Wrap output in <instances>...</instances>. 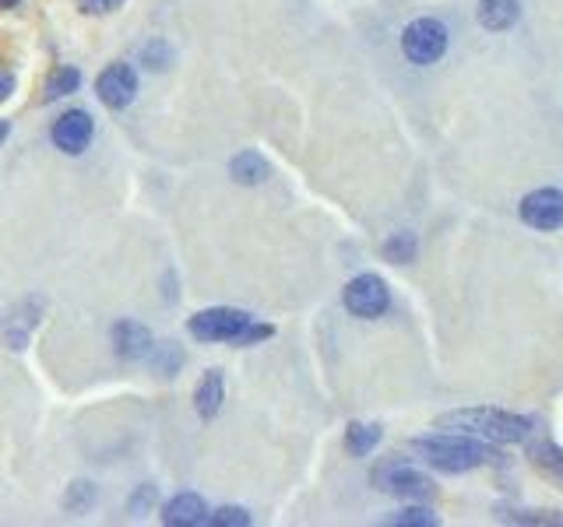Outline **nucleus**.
Segmentation results:
<instances>
[{
	"instance_id": "obj_6",
	"label": "nucleus",
	"mask_w": 563,
	"mask_h": 527,
	"mask_svg": "<svg viewBox=\"0 0 563 527\" xmlns=\"http://www.w3.org/2000/svg\"><path fill=\"white\" fill-rule=\"evenodd\" d=\"M342 302H345V310H349L353 317H363V320L384 317L388 306H391L388 282L380 278V275H356L349 285H345Z\"/></svg>"
},
{
	"instance_id": "obj_20",
	"label": "nucleus",
	"mask_w": 563,
	"mask_h": 527,
	"mask_svg": "<svg viewBox=\"0 0 563 527\" xmlns=\"http://www.w3.org/2000/svg\"><path fill=\"white\" fill-rule=\"evenodd\" d=\"M141 64L148 67V71H165V67L173 64V46L165 39H148L141 46Z\"/></svg>"
},
{
	"instance_id": "obj_12",
	"label": "nucleus",
	"mask_w": 563,
	"mask_h": 527,
	"mask_svg": "<svg viewBox=\"0 0 563 527\" xmlns=\"http://www.w3.org/2000/svg\"><path fill=\"white\" fill-rule=\"evenodd\" d=\"M222 401H226V377L222 369H208L202 380L194 387V412L202 415L205 422H211L215 415L222 412Z\"/></svg>"
},
{
	"instance_id": "obj_14",
	"label": "nucleus",
	"mask_w": 563,
	"mask_h": 527,
	"mask_svg": "<svg viewBox=\"0 0 563 527\" xmlns=\"http://www.w3.org/2000/svg\"><path fill=\"white\" fill-rule=\"evenodd\" d=\"M229 176H233L237 183H243V186H261L264 180L272 176V165H268V159L261 156V151L246 148L233 162H229Z\"/></svg>"
},
{
	"instance_id": "obj_9",
	"label": "nucleus",
	"mask_w": 563,
	"mask_h": 527,
	"mask_svg": "<svg viewBox=\"0 0 563 527\" xmlns=\"http://www.w3.org/2000/svg\"><path fill=\"white\" fill-rule=\"evenodd\" d=\"M521 222L532 226L539 232H553L563 226V194L553 186H542V191L528 194L521 201Z\"/></svg>"
},
{
	"instance_id": "obj_1",
	"label": "nucleus",
	"mask_w": 563,
	"mask_h": 527,
	"mask_svg": "<svg viewBox=\"0 0 563 527\" xmlns=\"http://www.w3.org/2000/svg\"><path fill=\"white\" fill-rule=\"evenodd\" d=\"M412 450H416L426 465H434L447 474H461L483 465H496L501 457L496 450L483 447V439L475 436H461V433H437V436H420L412 439Z\"/></svg>"
},
{
	"instance_id": "obj_8",
	"label": "nucleus",
	"mask_w": 563,
	"mask_h": 527,
	"mask_svg": "<svg viewBox=\"0 0 563 527\" xmlns=\"http://www.w3.org/2000/svg\"><path fill=\"white\" fill-rule=\"evenodd\" d=\"M49 138H54V145L64 151V156H81L92 138H95V121L89 110H68L60 113L54 121V130H49Z\"/></svg>"
},
{
	"instance_id": "obj_23",
	"label": "nucleus",
	"mask_w": 563,
	"mask_h": 527,
	"mask_svg": "<svg viewBox=\"0 0 563 527\" xmlns=\"http://www.w3.org/2000/svg\"><path fill=\"white\" fill-rule=\"evenodd\" d=\"M211 527H246L251 524V514L243 506H219L215 514H208Z\"/></svg>"
},
{
	"instance_id": "obj_19",
	"label": "nucleus",
	"mask_w": 563,
	"mask_h": 527,
	"mask_svg": "<svg viewBox=\"0 0 563 527\" xmlns=\"http://www.w3.org/2000/svg\"><path fill=\"white\" fill-rule=\"evenodd\" d=\"M95 503V485L92 482H71L68 492H64V509L68 514H85Z\"/></svg>"
},
{
	"instance_id": "obj_26",
	"label": "nucleus",
	"mask_w": 563,
	"mask_h": 527,
	"mask_svg": "<svg viewBox=\"0 0 563 527\" xmlns=\"http://www.w3.org/2000/svg\"><path fill=\"white\" fill-rule=\"evenodd\" d=\"M11 92H14V75H11V71H4V67H0V102H8V99H11Z\"/></svg>"
},
{
	"instance_id": "obj_16",
	"label": "nucleus",
	"mask_w": 563,
	"mask_h": 527,
	"mask_svg": "<svg viewBox=\"0 0 563 527\" xmlns=\"http://www.w3.org/2000/svg\"><path fill=\"white\" fill-rule=\"evenodd\" d=\"M81 89V71L78 67H57L54 75L46 78L43 84V99L46 102H57V99H68Z\"/></svg>"
},
{
	"instance_id": "obj_25",
	"label": "nucleus",
	"mask_w": 563,
	"mask_h": 527,
	"mask_svg": "<svg viewBox=\"0 0 563 527\" xmlns=\"http://www.w3.org/2000/svg\"><path fill=\"white\" fill-rule=\"evenodd\" d=\"M124 0H78V11L89 14V19H103V14L120 11Z\"/></svg>"
},
{
	"instance_id": "obj_28",
	"label": "nucleus",
	"mask_w": 563,
	"mask_h": 527,
	"mask_svg": "<svg viewBox=\"0 0 563 527\" xmlns=\"http://www.w3.org/2000/svg\"><path fill=\"white\" fill-rule=\"evenodd\" d=\"M8 134H11L8 121H0V145H4V141H8Z\"/></svg>"
},
{
	"instance_id": "obj_27",
	"label": "nucleus",
	"mask_w": 563,
	"mask_h": 527,
	"mask_svg": "<svg viewBox=\"0 0 563 527\" xmlns=\"http://www.w3.org/2000/svg\"><path fill=\"white\" fill-rule=\"evenodd\" d=\"M148 500H152V485H141L138 500H130V509H145V506H148Z\"/></svg>"
},
{
	"instance_id": "obj_15",
	"label": "nucleus",
	"mask_w": 563,
	"mask_h": 527,
	"mask_svg": "<svg viewBox=\"0 0 563 527\" xmlns=\"http://www.w3.org/2000/svg\"><path fill=\"white\" fill-rule=\"evenodd\" d=\"M380 436H384V429H380L377 422H353V426L345 429V450L356 457H367L377 450Z\"/></svg>"
},
{
	"instance_id": "obj_13",
	"label": "nucleus",
	"mask_w": 563,
	"mask_h": 527,
	"mask_svg": "<svg viewBox=\"0 0 563 527\" xmlns=\"http://www.w3.org/2000/svg\"><path fill=\"white\" fill-rule=\"evenodd\" d=\"M475 19L490 32H507L521 19V0H479Z\"/></svg>"
},
{
	"instance_id": "obj_21",
	"label": "nucleus",
	"mask_w": 563,
	"mask_h": 527,
	"mask_svg": "<svg viewBox=\"0 0 563 527\" xmlns=\"http://www.w3.org/2000/svg\"><path fill=\"white\" fill-rule=\"evenodd\" d=\"M388 524H394V527H437V517H434V509H426V506H405L394 517H388Z\"/></svg>"
},
{
	"instance_id": "obj_2",
	"label": "nucleus",
	"mask_w": 563,
	"mask_h": 527,
	"mask_svg": "<svg viewBox=\"0 0 563 527\" xmlns=\"http://www.w3.org/2000/svg\"><path fill=\"white\" fill-rule=\"evenodd\" d=\"M437 426L447 433L490 439V444H521L532 433V422L515 412H501V408H466V412L437 419Z\"/></svg>"
},
{
	"instance_id": "obj_29",
	"label": "nucleus",
	"mask_w": 563,
	"mask_h": 527,
	"mask_svg": "<svg viewBox=\"0 0 563 527\" xmlns=\"http://www.w3.org/2000/svg\"><path fill=\"white\" fill-rule=\"evenodd\" d=\"M22 0H0V11H11V8H19Z\"/></svg>"
},
{
	"instance_id": "obj_11",
	"label": "nucleus",
	"mask_w": 563,
	"mask_h": 527,
	"mask_svg": "<svg viewBox=\"0 0 563 527\" xmlns=\"http://www.w3.org/2000/svg\"><path fill=\"white\" fill-rule=\"evenodd\" d=\"M208 503L197 496V492H180L170 503L162 506V524L170 527H202L208 524Z\"/></svg>"
},
{
	"instance_id": "obj_24",
	"label": "nucleus",
	"mask_w": 563,
	"mask_h": 527,
	"mask_svg": "<svg viewBox=\"0 0 563 527\" xmlns=\"http://www.w3.org/2000/svg\"><path fill=\"white\" fill-rule=\"evenodd\" d=\"M268 337H275V328H272V324H257V320H251V324H246V328L240 331V337L233 342V348H246V345L268 342Z\"/></svg>"
},
{
	"instance_id": "obj_10",
	"label": "nucleus",
	"mask_w": 563,
	"mask_h": 527,
	"mask_svg": "<svg viewBox=\"0 0 563 527\" xmlns=\"http://www.w3.org/2000/svg\"><path fill=\"white\" fill-rule=\"evenodd\" d=\"M110 342H113V352H117L124 363H141L156 348L152 331H148L145 324H138V320H120V324H113Z\"/></svg>"
},
{
	"instance_id": "obj_7",
	"label": "nucleus",
	"mask_w": 563,
	"mask_h": 527,
	"mask_svg": "<svg viewBox=\"0 0 563 527\" xmlns=\"http://www.w3.org/2000/svg\"><path fill=\"white\" fill-rule=\"evenodd\" d=\"M95 95L103 99V106L110 110H127L138 95V71L124 60L110 64L106 71L95 78Z\"/></svg>"
},
{
	"instance_id": "obj_4",
	"label": "nucleus",
	"mask_w": 563,
	"mask_h": 527,
	"mask_svg": "<svg viewBox=\"0 0 563 527\" xmlns=\"http://www.w3.org/2000/svg\"><path fill=\"white\" fill-rule=\"evenodd\" d=\"M251 313L237 310V306H211V310H202L191 317V334L197 342H208V345H233L240 331L251 324Z\"/></svg>"
},
{
	"instance_id": "obj_22",
	"label": "nucleus",
	"mask_w": 563,
	"mask_h": 527,
	"mask_svg": "<svg viewBox=\"0 0 563 527\" xmlns=\"http://www.w3.org/2000/svg\"><path fill=\"white\" fill-rule=\"evenodd\" d=\"M148 359H152V363H156V369H159V373H165V377H176L180 359H184V355H180V348H176L173 342H162V345H156V348H152V355H148Z\"/></svg>"
},
{
	"instance_id": "obj_3",
	"label": "nucleus",
	"mask_w": 563,
	"mask_h": 527,
	"mask_svg": "<svg viewBox=\"0 0 563 527\" xmlns=\"http://www.w3.org/2000/svg\"><path fill=\"white\" fill-rule=\"evenodd\" d=\"M374 482L380 492H388V496H399V500H434V479L423 474L420 468H412L405 457H391L384 461L377 471H374Z\"/></svg>"
},
{
	"instance_id": "obj_18",
	"label": "nucleus",
	"mask_w": 563,
	"mask_h": 527,
	"mask_svg": "<svg viewBox=\"0 0 563 527\" xmlns=\"http://www.w3.org/2000/svg\"><path fill=\"white\" fill-rule=\"evenodd\" d=\"M532 465L550 471L553 479H563V450L556 444H550V439H536L532 444Z\"/></svg>"
},
{
	"instance_id": "obj_5",
	"label": "nucleus",
	"mask_w": 563,
	"mask_h": 527,
	"mask_svg": "<svg viewBox=\"0 0 563 527\" xmlns=\"http://www.w3.org/2000/svg\"><path fill=\"white\" fill-rule=\"evenodd\" d=\"M402 54L405 60L429 67L447 54V28L437 19H416L402 32Z\"/></svg>"
},
{
	"instance_id": "obj_17",
	"label": "nucleus",
	"mask_w": 563,
	"mask_h": 527,
	"mask_svg": "<svg viewBox=\"0 0 563 527\" xmlns=\"http://www.w3.org/2000/svg\"><path fill=\"white\" fill-rule=\"evenodd\" d=\"M416 250H420V240H416V232H409V229L394 232L391 240H384V257L391 264H412L416 261Z\"/></svg>"
}]
</instances>
